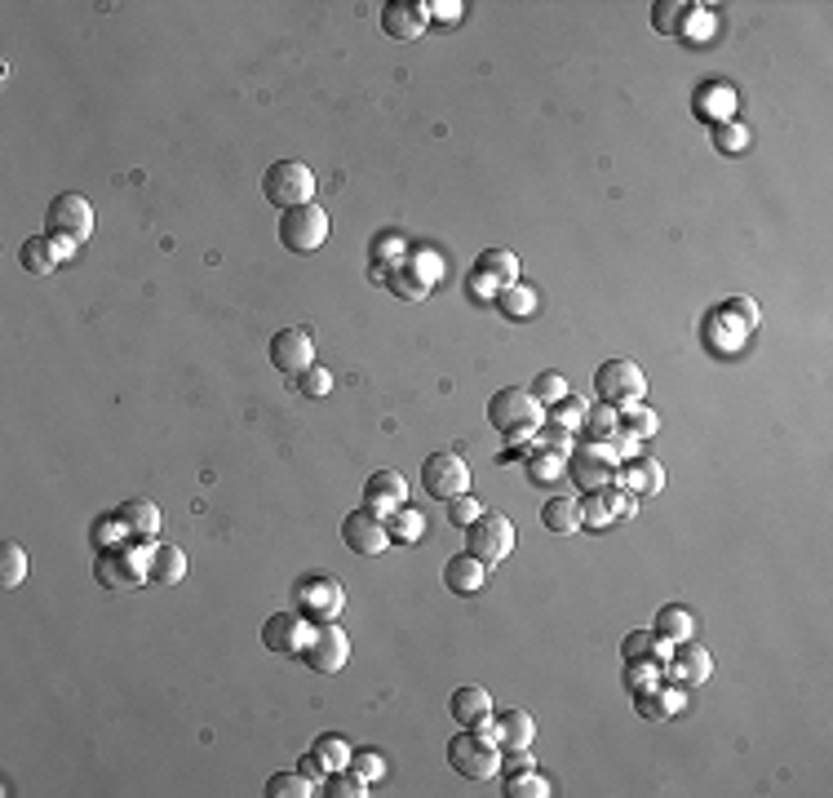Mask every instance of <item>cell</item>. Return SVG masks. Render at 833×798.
Returning a JSON list of instances; mask_svg holds the SVG:
<instances>
[{"label":"cell","instance_id":"6da1fadb","mask_svg":"<svg viewBox=\"0 0 833 798\" xmlns=\"http://www.w3.org/2000/svg\"><path fill=\"white\" fill-rule=\"evenodd\" d=\"M545 422V404L523 386H506L488 399V426L497 435H506L510 444H532V435Z\"/></svg>","mask_w":833,"mask_h":798},{"label":"cell","instance_id":"7a4b0ae2","mask_svg":"<svg viewBox=\"0 0 833 798\" xmlns=\"http://www.w3.org/2000/svg\"><path fill=\"white\" fill-rule=\"evenodd\" d=\"M147 564H151V541H125V546H111L98 550L94 559V577L98 586L107 590H133V586H147Z\"/></svg>","mask_w":833,"mask_h":798},{"label":"cell","instance_id":"3957f363","mask_svg":"<svg viewBox=\"0 0 833 798\" xmlns=\"http://www.w3.org/2000/svg\"><path fill=\"white\" fill-rule=\"evenodd\" d=\"M293 603L311 626H328V621H337L346 612V586L333 572H306L293 586Z\"/></svg>","mask_w":833,"mask_h":798},{"label":"cell","instance_id":"277c9868","mask_svg":"<svg viewBox=\"0 0 833 798\" xmlns=\"http://www.w3.org/2000/svg\"><path fill=\"white\" fill-rule=\"evenodd\" d=\"M448 763L466 781H488V776L501 772V745L483 728H466L448 741Z\"/></svg>","mask_w":833,"mask_h":798},{"label":"cell","instance_id":"5b68a950","mask_svg":"<svg viewBox=\"0 0 833 798\" xmlns=\"http://www.w3.org/2000/svg\"><path fill=\"white\" fill-rule=\"evenodd\" d=\"M594 395H599V404H612L616 413H625V408L643 404L647 377L634 360H608L599 373H594Z\"/></svg>","mask_w":833,"mask_h":798},{"label":"cell","instance_id":"8992f818","mask_svg":"<svg viewBox=\"0 0 833 798\" xmlns=\"http://www.w3.org/2000/svg\"><path fill=\"white\" fill-rule=\"evenodd\" d=\"M262 191L271 204L280 209H297V204H311L315 200V173L302 165V160H280V165L266 169Z\"/></svg>","mask_w":833,"mask_h":798},{"label":"cell","instance_id":"52a82bcc","mask_svg":"<svg viewBox=\"0 0 833 798\" xmlns=\"http://www.w3.org/2000/svg\"><path fill=\"white\" fill-rule=\"evenodd\" d=\"M328 240V213L320 209V204H297V209H284V218H280V244L289 253H315L320 244Z\"/></svg>","mask_w":833,"mask_h":798},{"label":"cell","instance_id":"ba28073f","mask_svg":"<svg viewBox=\"0 0 833 798\" xmlns=\"http://www.w3.org/2000/svg\"><path fill=\"white\" fill-rule=\"evenodd\" d=\"M616 466L621 462H616L608 439H594V444L572 448V457H568V475L577 479L581 493H603V488L616 479Z\"/></svg>","mask_w":833,"mask_h":798},{"label":"cell","instance_id":"9c48e42d","mask_svg":"<svg viewBox=\"0 0 833 798\" xmlns=\"http://www.w3.org/2000/svg\"><path fill=\"white\" fill-rule=\"evenodd\" d=\"M466 550L483 564H501V559L514 550V524L506 515H497V510H483L475 524L466 528Z\"/></svg>","mask_w":833,"mask_h":798},{"label":"cell","instance_id":"30bf717a","mask_svg":"<svg viewBox=\"0 0 833 798\" xmlns=\"http://www.w3.org/2000/svg\"><path fill=\"white\" fill-rule=\"evenodd\" d=\"M45 235H63L71 244H85L94 235V204L85 196H58L45 213Z\"/></svg>","mask_w":833,"mask_h":798},{"label":"cell","instance_id":"8fae6325","mask_svg":"<svg viewBox=\"0 0 833 798\" xmlns=\"http://www.w3.org/2000/svg\"><path fill=\"white\" fill-rule=\"evenodd\" d=\"M421 488H426L435 501H452V497L470 493V470L457 453H435V457H426V466H421Z\"/></svg>","mask_w":833,"mask_h":798},{"label":"cell","instance_id":"7c38bea8","mask_svg":"<svg viewBox=\"0 0 833 798\" xmlns=\"http://www.w3.org/2000/svg\"><path fill=\"white\" fill-rule=\"evenodd\" d=\"M302 661L311 665L315 674L346 670V661H351V639H346V630L337 626V621H328V626H315L311 643L302 648Z\"/></svg>","mask_w":833,"mask_h":798},{"label":"cell","instance_id":"4fadbf2b","mask_svg":"<svg viewBox=\"0 0 833 798\" xmlns=\"http://www.w3.org/2000/svg\"><path fill=\"white\" fill-rule=\"evenodd\" d=\"M342 541L355 550V555H382V550L390 546V532H386V519L382 515H373V510H351V515L342 519Z\"/></svg>","mask_w":833,"mask_h":798},{"label":"cell","instance_id":"5bb4252c","mask_svg":"<svg viewBox=\"0 0 833 798\" xmlns=\"http://www.w3.org/2000/svg\"><path fill=\"white\" fill-rule=\"evenodd\" d=\"M271 364L280 368V373H306V368L315 364V337L311 329H284V333H275V342H271Z\"/></svg>","mask_w":833,"mask_h":798},{"label":"cell","instance_id":"9a60e30c","mask_svg":"<svg viewBox=\"0 0 833 798\" xmlns=\"http://www.w3.org/2000/svg\"><path fill=\"white\" fill-rule=\"evenodd\" d=\"M311 634L315 630L302 612H275V617L262 626V643L271 652H297V657H302V648L311 643Z\"/></svg>","mask_w":833,"mask_h":798},{"label":"cell","instance_id":"2e32d148","mask_svg":"<svg viewBox=\"0 0 833 798\" xmlns=\"http://www.w3.org/2000/svg\"><path fill=\"white\" fill-rule=\"evenodd\" d=\"M364 506L382 519L395 515L399 506H408V479L399 470H373L364 484Z\"/></svg>","mask_w":833,"mask_h":798},{"label":"cell","instance_id":"e0dca14e","mask_svg":"<svg viewBox=\"0 0 833 798\" xmlns=\"http://www.w3.org/2000/svg\"><path fill=\"white\" fill-rule=\"evenodd\" d=\"M430 23V5L426 0H390L382 5V32L390 40H417Z\"/></svg>","mask_w":833,"mask_h":798},{"label":"cell","instance_id":"ac0fdd59","mask_svg":"<svg viewBox=\"0 0 833 798\" xmlns=\"http://www.w3.org/2000/svg\"><path fill=\"white\" fill-rule=\"evenodd\" d=\"M709 674H714V657H709L705 648H696L692 643H678L670 665H665V679L678 683V688H696V683H709Z\"/></svg>","mask_w":833,"mask_h":798},{"label":"cell","instance_id":"d6986e66","mask_svg":"<svg viewBox=\"0 0 833 798\" xmlns=\"http://www.w3.org/2000/svg\"><path fill=\"white\" fill-rule=\"evenodd\" d=\"M616 488H625V493L634 497H656L665 488V466L652 462V457H630V462L616 466Z\"/></svg>","mask_w":833,"mask_h":798},{"label":"cell","instance_id":"ffe728a7","mask_svg":"<svg viewBox=\"0 0 833 798\" xmlns=\"http://www.w3.org/2000/svg\"><path fill=\"white\" fill-rule=\"evenodd\" d=\"M736 89L727 85V80H705L701 89H696V98H692V107H696V116L709 120V125H727V120H736Z\"/></svg>","mask_w":833,"mask_h":798},{"label":"cell","instance_id":"44dd1931","mask_svg":"<svg viewBox=\"0 0 833 798\" xmlns=\"http://www.w3.org/2000/svg\"><path fill=\"white\" fill-rule=\"evenodd\" d=\"M448 710H452V719H457L461 728H483V732H488V723H492V697H488V688H479V683H466V688L452 692Z\"/></svg>","mask_w":833,"mask_h":798},{"label":"cell","instance_id":"7402d4cb","mask_svg":"<svg viewBox=\"0 0 833 798\" xmlns=\"http://www.w3.org/2000/svg\"><path fill=\"white\" fill-rule=\"evenodd\" d=\"M488 736L501 750H528L532 736H537V723H532L528 710H506V714H492Z\"/></svg>","mask_w":833,"mask_h":798},{"label":"cell","instance_id":"603a6c76","mask_svg":"<svg viewBox=\"0 0 833 798\" xmlns=\"http://www.w3.org/2000/svg\"><path fill=\"white\" fill-rule=\"evenodd\" d=\"M634 705H639L643 719L665 723V719H674V714L687 710V688H678V683H656L652 692H639Z\"/></svg>","mask_w":833,"mask_h":798},{"label":"cell","instance_id":"cb8c5ba5","mask_svg":"<svg viewBox=\"0 0 833 798\" xmlns=\"http://www.w3.org/2000/svg\"><path fill=\"white\" fill-rule=\"evenodd\" d=\"M488 572H492V568L466 550V555H452V559H448L444 586H448V590H457V595H479V590L488 586Z\"/></svg>","mask_w":833,"mask_h":798},{"label":"cell","instance_id":"d4e9b609","mask_svg":"<svg viewBox=\"0 0 833 798\" xmlns=\"http://www.w3.org/2000/svg\"><path fill=\"white\" fill-rule=\"evenodd\" d=\"M147 577L164 581V586H178V581L187 577V555H182V546H173V541H151Z\"/></svg>","mask_w":833,"mask_h":798},{"label":"cell","instance_id":"484cf974","mask_svg":"<svg viewBox=\"0 0 833 798\" xmlns=\"http://www.w3.org/2000/svg\"><path fill=\"white\" fill-rule=\"evenodd\" d=\"M116 515L125 519L129 537H138V541H151L160 532V506H156V501H147V497H129Z\"/></svg>","mask_w":833,"mask_h":798},{"label":"cell","instance_id":"4316f807","mask_svg":"<svg viewBox=\"0 0 833 798\" xmlns=\"http://www.w3.org/2000/svg\"><path fill=\"white\" fill-rule=\"evenodd\" d=\"M656 634L670 643H692L696 639V617L692 608H683V603H665L661 612H656Z\"/></svg>","mask_w":833,"mask_h":798},{"label":"cell","instance_id":"83f0119b","mask_svg":"<svg viewBox=\"0 0 833 798\" xmlns=\"http://www.w3.org/2000/svg\"><path fill=\"white\" fill-rule=\"evenodd\" d=\"M541 524H545V532L572 537V532L581 528V501H572V497H550V501L541 506Z\"/></svg>","mask_w":833,"mask_h":798},{"label":"cell","instance_id":"f1b7e54d","mask_svg":"<svg viewBox=\"0 0 833 798\" xmlns=\"http://www.w3.org/2000/svg\"><path fill=\"white\" fill-rule=\"evenodd\" d=\"M497 306H501V315H506V320H532V315H537V306H541V298H537V289H532V284H506V289L497 293Z\"/></svg>","mask_w":833,"mask_h":798},{"label":"cell","instance_id":"f546056e","mask_svg":"<svg viewBox=\"0 0 833 798\" xmlns=\"http://www.w3.org/2000/svg\"><path fill=\"white\" fill-rule=\"evenodd\" d=\"M386 532L390 541H399V546H417L421 537H426V515L413 506H399L395 515H386Z\"/></svg>","mask_w":833,"mask_h":798},{"label":"cell","instance_id":"4dcf8cb0","mask_svg":"<svg viewBox=\"0 0 833 798\" xmlns=\"http://www.w3.org/2000/svg\"><path fill=\"white\" fill-rule=\"evenodd\" d=\"M479 275H488L497 289H506V284H519V258H514L510 249H488L475 266Z\"/></svg>","mask_w":833,"mask_h":798},{"label":"cell","instance_id":"1f68e13d","mask_svg":"<svg viewBox=\"0 0 833 798\" xmlns=\"http://www.w3.org/2000/svg\"><path fill=\"white\" fill-rule=\"evenodd\" d=\"M404 258H408V240H404V235H395V231L377 235V240H373V280H382L386 271H395Z\"/></svg>","mask_w":833,"mask_h":798},{"label":"cell","instance_id":"d6a6232c","mask_svg":"<svg viewBox=\"0 0 833 798\" xmlns=\"http://www.w3.org/2000/svg\"><path fill=\"white\" fill-rule=\"evenodd\" d=\"M656 683H665V665L643 657V661H625V688L639 697V692H652Z\"/></svg>","mask_w":833,"mask_h":798},{"label":"cell","instance_id":"836d02e7","mask_svg":"<svg viewBox=\"0 0 833 798\" xmlns=\"http://www.w3.org/2000/svg\"><path fill=\"white\" fill-rule=\"evenodd\" d=\"M27 550L18 546V541H5V546H0V586L5 590H14V586H23L27 581Z\"/></svg>","mask_w":833,"mask_h":798},{"label":"cell","instance_id":"e575fe53","mask_svg":"<svg viewBox=\"0 0 833 798\" xmlns=\"http://www.w3.org/2000/svg\"><path fill=\"white\" fill-rule=\"evenodd\" d=\"M749 142H754V133H749V125H740V120L714 125V151L718 156H745Z\"/></svg>","mask_w":833,"mask_h":798},{"label":"cell","instance_id":"d590c367","mask_svg":"<svg viewBox=\"0 0 833 798\" xmlns=\"http://www.w3.org/2000/svg\"><path fill=\"white\" fill-rule=\"evenodd\" d=\"M554 785L545 781L537 767H528V772H510L506 776V798H550Z\"/></svg>","mask_w":833,"mask_h":798},{"label":"cell","instance_id":"8d00e7d4","mask_svg":"<svg viewBox=\"0 0 833 798\" xmlns=\"http://www.w3.org/2000/svg\"><path fill=\"white\" fill-rule=\"evenodd\" d=\"M382 284H386L390 293H395V298H404V302H421V298H430V284H421V280H417L413 271H408L404 262H399L395 271H386V275H382Z\"/></svg>","mask_w":833,"mask_h":798},{"label":"cell","instance_id":"74e56055","mask_svg":"<svg viewBox=\"0 0 833 798\" xmlns=\"http://www.w3.org/2000/svg\"><path fill=\"white\" fill-rule=\"evenodd\" d=\"M528 475H532V484H554L559 475H568V462H563V453H554V448H537V444H532Z\"/></svg>","mask_w":833,"mask_h":798},{"label":"cell","instance_id":"f35d334b","mask_svg":"<svg viewBox=\"0 0 833 798\" xmlns=\"http://www.w3.org/2000/svg\"><path fill=\"white\" fill-rule=\"evenodd\" d=\"M328 798H364L368 794V781L355 772V767H337V772H328L324 776V790Z\"/></svg>","mask_w":833,"mask_h":798},{"label":"cell","instance_id":"ab89813d","mask_svg":"<svg viewBox=\"0 0 833 798\" xmlns=\"http://www.w3.org/2000/svg\"><path fill=\"white\" fill-rule=\"evenodd\" d=\"M311 750H315V759H320L328 772H337V767H351V754H355L351 741H346V736H337V732H324L320 741L311 745Z\"/></svg>","mask_w":833,"mask_h":798},{"label":"cell","instance_id":"60d3db41","mask_svg":"<svg viewBox=\"0 0 833 798\" xmlns=\"http://www.w3.org/2000/svg\"><path fill=\"white\" fill-rule=\"evenodd\" d=\"M18 258H23V266L32 275H49L58 266V253H54V244H49V235H32V240L23 244V253H18Z\"/></svg>","mask_w":833,"mask_h":798},{"label":"cell","instance_id":"b9f144b4","mask_svg":"<svg viewBox=\"0 0 833 798\" xmlns=\"http://www.w3.org/2000/svg\"><path fill=\"white\" fill-rule=\"evenodd\" d=\"M621 431L634 435L643 444V439H652L656 431H661V417H656L647 404H634V408H625V413H621Z\"/></svg>","mask_w":833,"mask_h":798},{"label":"cell","instance_id":"7bdbcfd3","mask_svg":"<svg viewBox=\"0 0 833 798\" xmlns=\"http://www.w3.org/2000/svg\"><path fill=\"white\" fill-rule=\"evenodd\" d=\"M404 266L417 275L421 284H430V289H435V284H439V275H444V258H439L435 249H408Z\"/></svg>","mask_w":833,"mask_h":798},{"label":"cell","instance_id":"ee69618b","mask_svg":"<svg viewBox=\"0 0 833 798\" xmlns=\"http://www.w3.org/2000/svg\"><path fill=\"white\" fill-rule=\"evenodd\" d=\"M311 790H315V781L302 772H275L271 781H266V794L271 798H306Z\"/></svg>","mask_w":833,"mask_h":798},{"label":"cell","instance_id":"f6af8a7d","mask_svg":"<svg viewBox=\"0 0 833 798\" xmlns=\"http://www.w3.org/2000/svg\"><path fill=\"white\" fill-rule=\"evenodd\" d=\"M550 422H554V431H581L585 426V399L577 395H568V399H559V404L550 408Z\"/></svg>","mask_w":833,"mask_h":798},{"label":"cell","instance_id":"bcb514c9","mask_svg":"<svg viewBox=\"0 0 833 798\" xmlns=\"http://www.w3.org/2000/svg\"><path fill=\"white\" fill-rule=\"evenodd\" d=\"M687 9H692V5H683V0H661V5H652V27H656V32H665V36H678V32H683Z\"/></svg>","mask_w":833,"mask_h":798},{"label":"cell","instance_id":"7dc6e473","mask_svg":"<svg viewBox=\"0 0 833 798\" xmlns=\"http://www.w3.org/2000/svg\"><path fill=\"white\" fill-rule=\"evenodd\" d=\"M585 426H590L599 439H612L616 431H621V413H616L612 404H594V408H585Z\"/></svg>","mask_w":833,"mask_h":798},{"label":"cell","instance_id":"c3c4849f","mask_svg":"<svg viewBox=\"0 0 833 798\" xmlns=\"http://www.w3.org/2000/svg\"><path fill=\"white\" fill-rule=\"evenodd\" d=\"M125 541H133V537H129V528H125V519H120V515H107V519H98V524H94V546L98 550L125 546Z\"/></svg>","mask_w":833,"mask_h":798},{"label":"cell","instance_id":"681fc988","mask_svg":"<svg viewBox=\"0 0 833 798\" xmlns=\"http://www.w3.org/2000/svg\"><path fill=\"white\" fill-rule=\"evenodd\" d=\"M297 391H302L306 399H324L328 391H333V373L320 364H311L306 373H297Z\"/></svg>","mask_w":833,"mask_h":798},{"label":"cell","instance_id":"f907efd6","mask_svg":"<svg viewBox=\"0 0 833 798\" xmlns=\"http://www.w3.org/2000/svg\"><path fill=\"white\" fill-rule=\"evenodd\" d=\"M621 657H625V661H643V657H652V661H656V630H634V634H625Z\"/></svg>","mask_w":833,"mask_h":798},{"label":"cell","instance_id":"816d5d0a","mask_svg":"<svg viewBox=\"0 0 833 798\" xmlns=\"http://www.w3.org/2000/svg\"><path fill=\"white\" fill-rule=\"evenodd\" d=\"M483 510H488V506H483V501H475L470 493H461V497H452V501H448V519H452L457 528H470V524H475V519L483 515Z\"/></svg>","mask_w":833,"mask_h":798},{"label":"cell","instance_id":"f5cc1de1","mask_svg":"<svg viewBox=\"0 0 833 798\" xmlns=\"http://www.w3.org/2000/svg\"><path fill=\"white\" fill-rule=\"evenodd\" d=\"M351 767H355L359 776H364L368 785H373V781H382V776H386V759H382V750H355V754H351Z\"/></svg>","mask_w":833,"mask_h":798},{"label":"cell","instance_id":"db71d44e","mask_svg":"<svg viewBox=\"0 0 833 798\" xmlns=\"http://www.w3.org/2000/svg\"><path fill=\"white\" fill-rule=\"evenodd\" d=\"M581 524L585 528H608L612 524V510H608V501H603V493H585V501H581Z\"/></svg>","mask_w":833,"mask_h":798},{"label":"cell","instance_id":"11a10c76","mask_svg":"<svg viewBox=\"0 0 833 798\" xmlns=\"http://www.w3.org/2000/svg\"><path fill=\"white\" fill-rule=\"evenodd\" d=\"M603 501H608L612 519H634V515H639V497L625 493V488H616V484L603 488Z\"/></svg>","mask_w":833,"mask_h":798},{"label":"cell","instance_id":"9f6ffc18","mask_svg":"<svg viewBox=\"0 0 833 798\" xmlns=\"http://www.w3.org/2000/svg\"><path fill=\"white\" fill-rule=\"evenodd\" d=\"M678 36H687V40H709L714 36V14L709 9H687V18H683V32Z\"/></svg>","mask_w":833,"mask_h":798},{"label":"cell","instance_id":"6f0895ef","mask_svg":"<svg viewBox=\"0 0 833 798\" xmlns=\"http://www.w3.org/2000/svg\"><path fill=\"white\" fill-rule=\"evenodd\" d=\"M532 395H537L541 404H550V408H554L559 399H568V382H563L559 373H541L537 382H532Z\"/></svg>","mask_w":833,"mask_h":798},{"label":"cell","instance_id":"680465c9","mask_svg":"<svg viewBox=\"0 0 833 798\" xmlns=\"http://www.w3.org/2000/svg\"><path fill=\"white\" fill-rule=\"evenodd\" d=\"M461 14H466L461 0H435L430 5V18H439V23H461Z\"/></svg>","mask_w":833,"mask_h":798},{"label":"cell","instance_id":"91938a15","mask_svg":"<svg viewBox=\"0 0 833 798\" xmlns=\"http://www.w3.org/2000/svg\"><path fill=\"white\" fill-rule=\"evenodd\" d=\"M501 767H506V776L510 772H528V767H537V759H532L528 750H510V754H501Z\"/></svg>","mask_w":833,"mask_h":798},{"label":"cell","instance_id":"94428289","mask_svg":"<svg viewBox=\"0 0 833 798\" xmlns=\"http://www.w3.org/2000/svg\"><path fill=\"white\" fill-rule=\"evenodd\" d=\"M297 772H302V776H311V781H324V776H328V767H324L320 759H315V750H311V754H302V767H297Z\"/></svg>","mask_w":833,"mask_h":798},{"label":"cell","instance_id":"6125c7cd","mask_svg":"<svg viewBox=\"0 0 833 798\" xmlns=\"http://www.w3.org/2000/svg\"><path fill=\"white\" fill-rule=\"evenodd\" d=\"M49 244H54V253H58V262H67V258H76V249H80V244H71V240H63V235H49Z\"/></svg>","mask_w":833,"mask_h":798}]
</instances>
